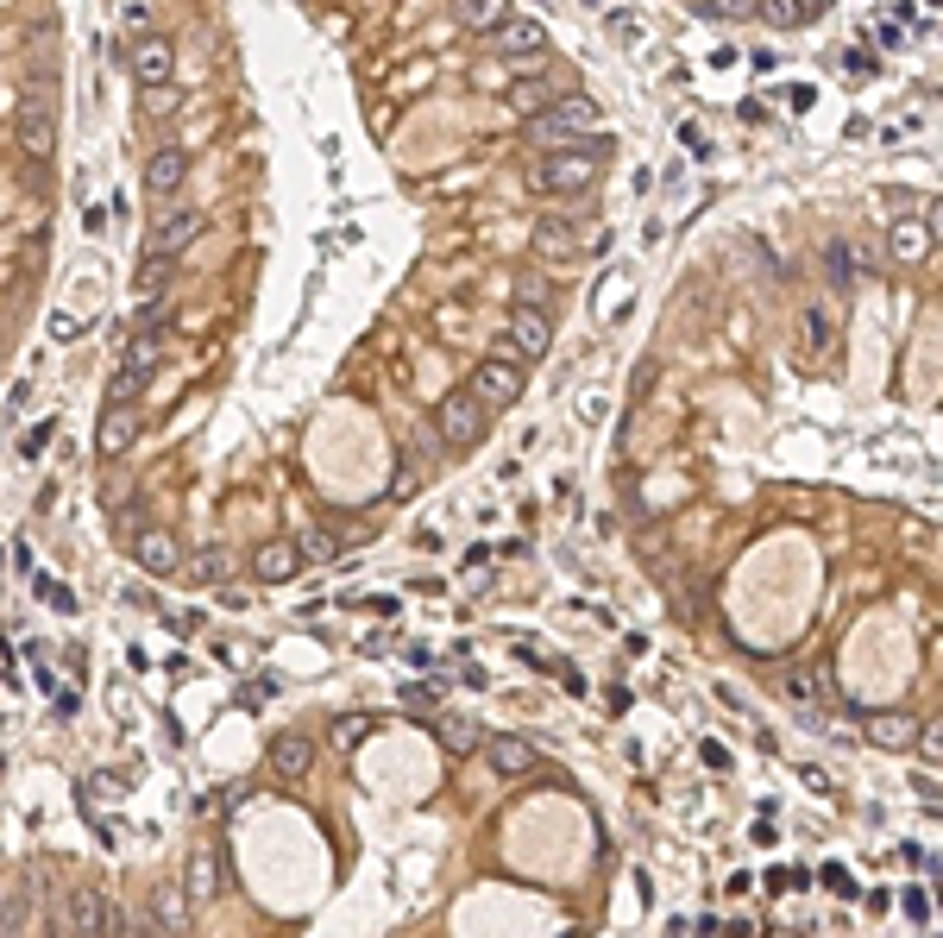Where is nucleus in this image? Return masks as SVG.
<instances>
[{"instance_id":"1","label":"nucleus","mask_w":943,"mask_h":938,"mask_svg":"<svg viewBox=\"0 0 943 938\" xmlns=\"http://www.w3.org/2000/svg\"><path fill=\"white\" fill-rule=\"evenodd\" d=\"M604 152H611V139L597 145V139H585V145H560V152H541L535 164V183L541 196H585L597 176H604Z\"/></svg>"},{"instance_id":"2","label":"nucleus","mask_w":943,"mask_h":938,"mask_svg":"<svg viewBox=\"0 0 943 938\" xmlns=\"http://www.w3.org/2000/svg\"><path fill=\"white\" fill-rule=\"evenodd\" d=\"M63 926H70V938H120L126 932V914H120V900L107 895L101 881H70Z\"/></svg>"},{"instance_id":"3","label":"nucleus","mask_w":943,"mask_h":938,"mask_svg":"<svg viewBox=\"0 0 943 938\" xmlns=\"http://www.w3.org/2000/svg\"><path fill=\"white\" fill-rule=\"evenodd\" d=\"M434 429H441V441L453 453H465V448H479L484 435H491V410H484L472 391H447L441 404H434Z\"/></svg>"},{"instance_id":"4","label":"nucleus","mask_w":943,"mask_h":938,"mask_svg":"<svg viewBox=\"0 0 943 938\" xmlns=\"http://www.w3.org/2000/svg\"><path fill=\"white\" fill-rule=\"evenodd\" d=\"M522 385H529V378H522V359H516V353H491V359H479V366H472V378H465V391L479 397L491 416L510 410V404L522 397Z\"/></svg>"},{"instance_id":"5","label":"nucleus","mask_w":943,"mask_h":938,"mask_svg":"<svg viewBox=\"0 0 943 938\" xmlns=\"http://www.w3.org/2000/svg\"><path fill=\"white\" fill-rule=\"evenodd\" d=\"M145 932H157V938L195 932V907L183 895V881H152V895H145Z\"/></svg>"},{"instance_id":"6","label":"nucleus","mask_w":943,"mask_h":938,"mask_svg":"<svg viewBox=\"0 0 943 938\" xmlns=\"http://www.w3.org/2000/svg\"><path fill=\"white\" fill-rule=\"evenodd\" d=\"M183 895L189 907H208V900L227 895V850L221 844H195L189 863H183Z\"/></svg>"},{"instance_id":"7","label":"nucleus","mask_w":943,"mask_h":938,"mask_svg":"<svg viewBox=\"0 0 943 938\" xmlns=\"http://www.w3.org/2000/svg\"><path fill=\"white\" fill-rule=\"evenodd\" d=\"M202 227H208L202 208H171V215H157L152 227H145V258H176L195 234H202Z\"/></svg>"},{"instance_id":"8","label":"nucleus","mask_w":943,"mask_h":938,"mask_svg":"<svg viewBox=\"0 0 943 938\" xmlns=\"http://www.w3.org/2000/svg\"><path fill=\"white\" fill-rule=\"evenodd\" d=\"M503 328H510V353H516V359H541V353L554 347V309H529V303H516Z\"/></svg>"},{"instance_id":"9","label":"nucleus","mask_w":943,"mask_h":938,"mask_svg":"<svg viewBox=\"0 0 943 938\" xmlns=\"http://www.w3.org/2000/svg\"><path fill=\"white\" fill-rule=\"evenodd\" d=\"M484 763H491V775H503V782H529L541 768V756H535V743L529 737H484Z\"/></svg>"},{"instance_id":"10","label":"nucleus","mask_w":943,"mask_h":938,"mask_svg":"<svg viewBox=\"0 0 943 938\" xmlns=\"http://www.w3.org/2000/svg\"><path fill=\"white\" fill-rule=\"evenodd\" d=\"M183 183H189V152H183V145H157V152L145 157V196L164 202V196H176Z\"/></svg>"},{"instance_id":"11","label":"nucleus","mask_w":943,"mask_h":938,"mask_svg":"<svg viewBox=\"0 0 943 938\" xmlns=\"http://www.w3.org/2000/svg\"><path fill=\"white\" fill-rule=\"evenodd\" d=\"M126 542H133V561H139L145 573H176V568H183V548H176V536H171L164 523H152V529H133Z\"/></svg>"},{"instance_id":"12","label":"nucleus","mask_w":943,"mask_h":938,"mask_svg":"<svg viewBox=\"0 0 943 938\" xmlns=\"http://www.w3.org/2000/svg\"><path fill=\"white\" fill-rule=\"evenodd\" d=\"M265 763H270V775L303 782L308 768H315V743H308L303 731H277V737H270V750H265Z\"/></svg>"},{"instance_id":"13","label":"nucleus","mask_w":943,"mask_h":938,"mask_svg":"<svg viewBox=\"0 0 943 938\" xmlns=\"http://www.w3.org/2000/svg\"><path fill=\"white\" fill-rule=\"evenodd\" d=\"M139 435H145L139 404H133V410H107V416H101V429H95V453H101V460H120V453H133Z\"/></svg>"},{"instance_id":"14","label":"nucleus","mask_w":943,"mask_h":938,"mask_svg":"<svg viewBox=\"0 0 943 938\" xmlns=\"http://www.w3.org/2000/svg\"><path fill=\"white\" fill-rule=\"evenodd\" d=\"M296 573H303L296 542H258L252 548V580H258V587H284V580H296Z\"/></svg>"},{"instance_id":"15","label":"nucleus","mask_w":943,"mask_h":938,"mask_svg":"<svg viewBox=\"0 0 943 938\" xmlns=\"http://www.w3.org/2000/svg\"><path fill=\"white\" fill-rule=\"evenodd\" d=\"M491 39H498L503 58H541V51H547V26L529 20V13H510V20L491 32Z\"/></svg>"},{"instance_id":"16","label":"nucleus","mask_w":943,"mask_h":938,"mask_svg":"<svg viewBox=\"0 0 943 938\" xmlns=\"http://www.w3.org/2000/svg\"><path fill=\"white\" fill-rule=\"evenodd\" d=\"M862 737L874 743V750H886V756H905V750L919 743V718H905V712H874V718L862 724Z\"/></svg>"},{"instance_id":"17","label":"nucleus","mask_w":943,"mask_h":938,"mask_svg":"<svg viewBox=\"0 0 943 938\" xmlns=\"http://www.w3.org/2000/svg\"><path fill=\"white\" fill-rule=\"evenodd\" d=\"M133 77L145 82V89H164V82L176 77V51H171V39H139L133 44Z\"/></svg>"},{"instance_id":"18","label":"nucleus","mask_w":943,"mask_h":938,"mask_svg":"<svg viewBox=\"0 0 943 938\" xmlns=\"http://www.w3.org/2000/svg\"><path fill=\"white\" fill-rule=\"evenodd\" d=\"M20 145H25V157L58 152V126H51V114H44L39 95H25V108H20Z\"/></svg>"},{"instance_id":"19","label":"nucleus","mask_w":943,"mask_h":938,"mask_svg":"<svg viewBox=\"0 0 943 938\" xmlns=\"http://www.w3.org/2000/svg\"><path fill=\"white\" fill-rule=\"evenodd\" d=\"M547 114H554L573 139H585V133H597V126H604V108H597L592 95H578V89H573V95H554V101H547Z\"/></svg>"},{"instance_id":"20","label":"nucleus","mask_w":943,"mask_h":938,"mask_svg":"<svg viewBox=\"0 0 943 938\" xmlns=\"http://www.w3.org/2000/svg\"><path fill=\"white\" fill-rule=\"evenodd\" d=\"M830 340H837V315H830V303H806V315H799V353H806V359H824Z\"/></svg>"},{"instance_id":"21","label":"nucleus","mask_w":943,"mask_h":938,"mask_svg":"<svg viewBox=\"0 0 943 938\" xmlns=\"http://www.w3.org/2000/svg\"><path fill=\"white\" fill-rule=\"evenodd\" d=\"M924 253H931L924 221H893V227H886V258H893V265H919Z\"/></svg>"},{"instance_id":"22","label":"nucleus","mask_w":943,"mask_h":938,"mask_svg":"<svg viewBox=\"0 0 943 938\" xmlns=\"http://www.w3.org/2000/svg\"><path fill=\"white\" fill-rule=\"evenodd\" d=\"M510 13H516L510 0H453V20H460L465 32H479V39H484V32H498Z\"/></svg>"},{"instance_id":"23","label":"nucleus","mask_w":943,"mask_h":938,"mask_svg":"<svg viewBox=\"0 0 943 938\" xmlns=\"http://www.w3.org/2000/svg\"><path fill=\"white\" fill-rule=\"evenodd\" d=\"M126 366H133L145 385H152V371L164 366V334H157V328H139L133 340H126Z\"/></svg>"},{"instance_id":"24","label":"nucleus","mask_w":943,"mask_h":938,"mask_svg":"<svg viewBox=\"0 0 943 938\" xmlns=\"http://www.w3.org/2000/svg\"><path fill=\"white\" fill-rule=\"evenodd\" d=\"M434 737H441L447 756H472V750H484L479 718H441V724H434Z\"/></svg>"},{"instance_id":"25","label":"nucleus","mask_w":943,"mask_h":938,"mask_svg":"<svg viewBox=\"0 0 943 938\" xmlns=\"http://www.w3.org/2000/svg\"><path fill=\"white\" fill-rule=\"evenodd\" d=\"M755 20L768 26V32H799L811 13H806V0H755Z\"/></svg>"},{"instance_id":"26","label":"nucleus","mask_w":943,"mask_h":938,"mask_svg":"<svg viewBox=\"0 0 943 938\" xmlns=\"http://www.w3.org/2000/svg\"><path fill=\"white\" fill-rule=\"evenodd\" d=\"M535 253H547V258H573V253H578V234L566 227V221H541V227H535Z\"/></svg>"},{"instance_id":"27","label":"nucleus","mask_w":943,"mask_h":938,"mask_svg":"<svg viewBox=\"0 0 943 938\" xmlns=\"http://www.w3.org/2000/svg\"><path fill=\"white\" fill-rule=\"evenodd\" d=\"M787 693H792L799 705H806V712H824V705H830V681L818 674V667H811V674H792Z\"/></svg>"},{"instance_id":"28","label":"nucleus","mask_w":943,"mask_h":938,"mask_svg":"<svg viewBox=\"0 0 943 938\" xmlns=\"http://www.w3.org/2000/svg\"><path fill=\"white\" fill-rule=\"evenodd\" d=\"M139 397H145V378H139L133 366H120L114 378H107V410H133Z\"/></svg>"},{"instance_id":"29","label":"nucleus","mask_w":943,"mask_h":938,"mask_svg":"<svg viewBox=\"0 0 943 938\" xmlns=\"http://www.w3.org/2000/svg\"><path fill=\"white\" fill-rule=\"evenodd\" d=\"M227 573H233L227 548H202V554H195V580H202V587H227Z\"/></svg>"},{"instance_id":"30","label":"nucleus","mask_w":943,"mask_h":938,"mask_svg":"<svg viewBox=\"0 0 943 938\" xmlns=\"http://www.w3.org/2000/svg\"><path fill=\"white\" fill-rule=\"evenodd\" d=\"M547 95H554V82H516V89H510V108H516L522 120H535Z\"/></svg>"},{"instance_id":"31","label":"nucleus","mask_w":943,"mask_h":938,"mask_svg":"<svg viewBox=\"0 0 943 938\" xmlns=\"http://www.w3.org/2000/svg\"><path fill=\"white\" fill-rule=\"evenodd\" d=\"M296 554H303V561H334L340 542H334L328 529H303V536H296Z\"/></svg>"},{"instance_id":"32","label":"nucleus","mask_w":943,"mask_h":938,"mask_svg":"<svg viewBox=\"0 0 943 938\" xmlns=\"http://www.w3.org/2000/svg\"><path fill=\"white\" fill-rule=\"evenodd\" d=\"M0 938H25V888L0 900Z\"/></svg>"},{"instance_id":"33","label":"nucleus","mask_w":943,"mask_h":938,"mask_svg":"<svg viewBox=\"0 0 943 938\" xmlns=\"http://www.w3.org/2000/svg\"><path fill=\"white\" fill-rule=\"evenodd\" d=\"M711 20H755V0H698Z\"/></svg>"},{"instance_id":"34","label":"nucleus","mask_w":943,"mask_h":938,"mask_svg":"<svg viewBox=\"0 0 943 938\" xmlns=\"http://www.w3.org/2000/svg\"><path fill=\"white\" fill-rule=\"evenodd\" d=\"M403 705H409V712H434V705H441V686L409 681V686H403Z\"/></svg>"},{"instance_id":"35","label":"nucleus","mask_w":943,"mask_h":938,"mask_svg":"<svg viewBox=\"0 0 943 938\" xmlns=\"http://www.w3.org/2000/svg\"><path fill=\"white\" fill-rule=\"evenodd\" d=\"M366 731H371V718H366V712H352V718L334 724V743H340V750H352V743H366Z\"/></svg>"},{"instance_id":"36","label":"nucleus","mask_w":943,"mask_h":938,"mask_svg":"<svg viewBox=\"0 0 943 938\" xmlns=\"http://www.w3.org/2000/svg\"><path fill=\"white\" fill-rule=\"evenodd\" d=\"M912 750H924L931 763H943V718H924V724H919V743H912Z\"/></svg>"},{"instance_id":"37","label":"nucleus","mask_w":943,"mask_h":938,"mask_svg":"<svg viewBox=\"0 0 943 938\" xmlns=\"http://www.w3.org/2000/svg\"><path fill=\"white\" fill-rule=\"evenodd\" d=\"M164 284H171V258H145V277H139V290H145V296H164Z\"/></svg>"},{"instance_id":"38","label":"nucleus","mask_w":943,"mask_h":938,"mask_svg":"<svg viewBox=\"0 0 943 938\" xmlns=\"http://www.w3.org/2000/svg\"><path fill=\"white\" fill-rule=\"evenodd\" d=\"M611 32H616L623 44H642V13H629V7H616V13H611Z\"/></svg>"},{"instance_id":"39","label":"nucleus","mask_w":943,"mask_h":938,"mask_svg":"<svg viewBox=\"0 0 943 938\" xmlns=\"http://www.w3.org/2000/svg\"><path fill=\"white\" fill-rule=\"evenodd\" d=\"M824 265H830V284H849V277H855V272H849V246H843V239H830V246H824Z\"/></svg>"},{"instance_id":"40","label":"nucleus","mask_w":943,"mask_h":938,"mask_svg":"<svg viewBox=\"0 0 943 938\" xmlns=\"http://www.w3.org/2000/svg\"><path fill=\"white\" fill-rule=\"evenodd\" d=\"M900 914L912 919V926H924V919H931V895H924V888H905V895H900Z\"/></svg>"},{"instance_id":"41","label":"nucleus","mask_w":943,"mask_h":938,"mask_svg":"<svg viewBox=\"0 0 943 938\" xmlns=\"http://www.w3.org/2000/svg\"><path fill=\"white\" fill-rule=\"evenodd\" d=\"M924 234H931V246H943V196L924 202Z\"/></svg>"},{"instance_id":"42","label":"nucleus","mask_w":943,"mask_h":938,"mask_svg":"<svg viewBox=\"0 0 943 938\" xmlns=\"http://www.w3.org/2000/svg\"><path fill=\"white\" fill-rule=\"evenodd\" d=\"M698 756H705V768H717V775L730 768V750H724L717 737H705V743H698Z\"/></svg>"},{"instance_id":"43","label":"nucleus","mask_w":943,"mask_h":938,"mask_svg":"<svg viewBox=\"0 0 943 938\" xmlns=\"http://www.w3.org/2000/svg\"><path fill=\"white\" fill-rule=\"evenodd\" d=\"M39 592H44V599H51L58 611H76V592H70V587H58V580H39Z\"/></svg>"},{"instance_id":"44","label":"nucleus","mask_w":943,"mask_h":938,"mask_svg":"<svg viewBox=\"0 0 943 938\" xmlns=\"http://www.w3.org/2000/svg\"><path fill=\"white\" fill-rule=\"evenodd\" d=\"M171 108H176L171 82H164V89H145V114H171Z\"/></svg>"},{"instance_id":"45","label":"nucleus","mask_w":943,"mask_h":938,"mask_svg":"<svg viewBox=\"0 0 943 938\" xmlns=\"http://www.w3.org/2000/svg\"><path fill=\"white\" fill-rule=\"evenodd\" d=\"M824 881L837 888V895H855V876H849L843 863H824Z\"/></svg>"},{"instance_id":"46","label":"nucleus","mask_w":943,"mask_h":938,"mask_svg":"<svg viewBox=\"0 0 943 938\" xmlns=\"http://www.w3.org/2000/svg\"><path fill=\"white\" fill-rule=\"evenodd\" d=\"M849 77H874V58H868V51H849Z\"/></svg>"},{"instance_id":"47","label":"nucleus","mask_w":943,"mask_h":938,"mask_svg":"<svg viewBox=\"0 0 943 938\" xmlns=\"http://www.w3.org/2000/svg\"><path fill=\"white\" fill-rule=\"evenodd\" d=\"M560 674H566V693H573V700H585V693H592V686H585V674H578V667H560Z\"/></svg>"},{"instance_id":"48","label":"nucleus","mask_w":943,"mask_h":938,"mask_svg":"<svg viewBox=\"0 0 943 938\" xmlns=\"http://www.w3.org/2000/svg\"><path fill=\"white\" fill-rule=\"evenodd\" d=\"M824 7H830V0H806V13H824Z\"/></svg>"}]
</instances>
